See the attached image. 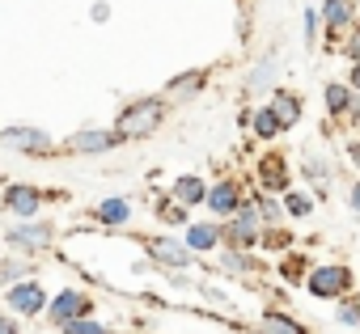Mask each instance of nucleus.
Instances as JSON below:
<instances>
[{
  "label": "nucleus",
  "mask_w": 360,
  "mask_h": 334,
  "mask_svg": "<svg viewBox=\"0 0 360 334\" xmlns=\"http://www.w3.org/2000/svg\"><path fill=\"white\" fill-rule=\"evenodd\" d=\"M169 98L165 93H144V98H131V102H123L119 106V114H115V131L127 140V144H140V140H153L161 127H165V119H169Z\"/></svg>",
  "instance_id": "1"
},
{
  "label": "nucleus",
  "mask_w": 360,
  "mask_h": 334,
  "mask_svg": "<svg viewBox=\"0 0 360 334\" xmlns=\"http://www.w3.org/2000/svg\"><path fill=\"white\" fill-rule=\"evenodd\" d=\"M140 250L157 267V275L161 271H212V267H204V258L195 250H187L183 237H169V233H144L140 237Z\"/></svg>",
  "instance_id": "2"
},
{
  "label": "nucleus",
  "mask_w": 360,
  "mask_h": 334,
  "mask_svg": "<svg viewBox=\"0 0 360 334\" xmlns=\"http://www.w3.org/2000/svg\"><path fill=\"white\" fill-rule=\"evenodd\" d=\"M56 225L51 220H13L9 229H5V246L18 254V258H47V254H56Z\"/></svg>",
  "instance_id": "3"
},
{
  "label": "nucleus",
  "mask_w": 360,
  "mask_h": 334,
  "mask_svg": "<svg viewBox=\"0 0 360 334\" xmlns=\"http://www.w3.org/2000/svg\"><path fill=\"white\" fill-rule=\"evenodd\" d=\"M0 148L22 152V156H39V161L64 152V144H56V135L34 127V123H5V127H0Z\"/></svg>",
  "instance_id": "4"
},
{
  "label": "nucleus",
  "mask_w": 360,
  "mask_h": 334,
  "mask_svg": "<svg viewBox=\"0 0 360 334\" xmlns=\"http://www.w3.org/2000/svg\"><path fill=\"white\" fill-rule=\"evenodd\" d=\"M305 292L314 300H343L356 292V267L347 262H314V271L305 275Z\"/></svg>",
  "instance_id": "5"
},
{
  "label": "nucleus",
  "mask_w": 360,
  "mask_h": 334,
  "mask_svg": "<svg viewBox=\"0 0 360 334\" xmlns=\"http://www.w3.org/2000/svg\"><path fill=\"white\" fill-rule=\"evenodd\" d=\"M259 237H263V220H259V208H255V195H250L242 203V212L221 220V246H229V250H259Z\"/></svg>",
  "instance_id": "6"
},
{
  "label": "nucleus",
  "mask_w": 360,
  "mask_h": 334,
  "mask_svg": "<svg viewBox=\"0 0 360 334\" xmlns=\"http://www.w3.org/2000/svg\"><path fill=\"white\" fill-rule=\"evenodd\" d=\"M250 178H255V191L284 195V191L292 187V165H288V156H284L280 148L267 144V152H259L255 165H250Z\"/></svg>",
  "instance_id": "7"
},
{
  "label": "nucleus",
  "mask_w": 360,
  "mask_h": 334,
  "mask_svg": "<svg viewBox=\"0 0 360 334\" xmlns=\"http://www.w3.org/2000/svg\"><path fill=\"white\" fill-rule=\"evenodd\" d=\"M77 317H98V300H94V292H85V288H60L56 296H51V305H47V321H51V330H64L68 321H77Z\"/></svg>",
  "instance_id": "8"
},
{
  "label": "nucleus",
  "mask_w": 360,
  "mask_h": 334,
  "mask_svg": "<svg viewBox=\"0 0 360 334\" xmlns=\"http://www.w3.org/2000/svg\"><path fill=\"white\" fill-rule=\"evenodd\" d=\"M51 195L34 182H9L5 195H0V212H5L9 220H39L43 216V203Z\"/></svg>",
  "instance_id": "9"
},
{
  "label": "nucleus",
  "mask_w": 360,
  "mask_h": 334,
  "mask_svg": "<svg viewBox=\"0 0 360 334\" xmlns=\"http://www.w3.org/2000/svg\"><path fill=\"white\" fill-rule=\"evenodd\" d=\"M47 305H51V296H47L43 279H22V283L5 288V309H9V313H18L22 321L47 317Z\"/></svg>",
  "instance_id": "10"
},
{
  "label": "nucleus",
  "mask_w": 360,
  "mask_h": 334,
  "mask_svg": "<svg viewBox=\"0 0 360 334\" xmlns=\"http://www.w3.org/2000/svg\"><path fill=\"white\" fill-rule=\"evenodd\" d=\"M246 199H250L246 182L233 178V174H225V178H217V182L208 187V203H204V212H208L212 220H229L233 212H242Z\"/></svg>",
  "instance_id": "11"
},
{
  "label": "nucleus",
  "mask_w": 360,
  "mask_h": 334,
  "mask_svg": "<svg viewBox=\"0 0 360 334\" xmlns=\"http://www.w3.org/2000/svg\"><path fill=\"white\" fill-rule=\"evenodd\" d=\"M212 271H217V275H233V279L255 283V279H263L271 267L263 262V254H259V250H229V246H221V250H217Z\"/></svg>",
  "instance_id": "12"
},
{
  "label": "nucleus",
  "mask_w": 360,
  "mask_h": 334,
  "mask_svg": "<svg viewBox=\"0 0 360 334\" xmlns=\"http://www.w3.org/2000/svg\"><path fill=\"white\" fill-rule=\"evenodd\" d=\"M127 140L115 131V127H81L77 135H68L64 140V152H72V156H106V152H115V148H123Z\"/></svg>",
  "instance_id": "13"
},
{
  "label": "nucleus",
  "mask_w": 360,
  "mask_h": 334,
  "mask_svg": "<svg viewBox=\"0 0 360 334\" xmlns=\"http://www.w3.org/2000/svg\"><path fill=\"white\" fill-rule=\"evenodd\" d=\"M352 102H356V89L343 81V76H335V81H322V114H326V127H347V110H352Z\"/></svg>",
  "instance_id": "14"
},
{
  "label": "nucleus",
  "mask_w": 360,
  "mask_h": 334,
  "mask_svg": "<svg viewBox=\"0 0 360 334\" xmlns=\"http://www.w3.org/2000/svg\"><path fill=\"white\" fill-rule=\"evenodd\" d=\"M318 18H322V26H326V43H330V51H339L343 34L356 26V0H322Z\"/></svg>",
  "instance_id": "15"
},
{
  "label": "nucleus",
  "mask_w": 360,
  "mask_h": 334,
  "mask_svg": "<svg viewBox=\"0 0 360 334\" xmlns=\"http://www.w3.org/2000/svg\"><path fill=\"white\" fill-rule=\"evenodd\" d=\"M131 216H136V203H131L127 195H106V199H98V203L89 208V220L102 225V229H127Z\"/></svg>",
  "instance_id": "16"
},
{
  "label": "nucleus",
  "mask_w": 360,
  "mask_h": 334,
  "mask_svg": "<svg viewBox=\"0 0 360 334\" xmlns=\"http://www.w3.org/2000/svg\"><path fill=\"white\" fill-rule=\"evenodd\" d=\"M271 271H276V279L292 292V288H305V275L314 271V258L305 254V246H297V250H288V254H280L276 262H271Z\"/></svg>",
  "instance_id": "17"
},
{
  "label": "nucleus",
  "mask_w": 360,
  "mask_h": 334,
  "mask_svg": "<svg viewBox=\"0 0 360 334\" xmlns=\"http://www.w3.org/2000/svg\"><path fill=\"white\" fill-rule=\"evenodd\" d=\"M178 237H183L187 250H195L200 258H212V254L221 250V220H212V216H208V220H191Z\"/></svg>",
  "instance_id": "18"
},
{
  "label": "nucleus",
  "mask_w": 360,
  "mask_h": 334,
  "mask_svg": "<svg viewBox=\"0 0 360 334\" xmlns=\"http://www.w3.org/2000/svg\"><path fill=\"white\" fill-rule=\"evenodd\" d=\"M255 334H314L297 313L280 309V305H267L259 317H255Z\"/></svg>",
  "instance_id": "19"
},
{
  "label": "nucleus",
  "mask_w": 360,
  "mask_h": 334,
  "mask_svg": "<svg viewBox=\"0 0 360 334\" xmlns=\"http://www.w3.org/2000/svg\"><path fill=\"white\" fill-rule=\"evenodd\" d=\"M208 81H212V72H208V68H191V72H178V76H169L161 93H165L169 102H195V98L208 89Z\"/></svg>",
  "instance_id": "20"
},
{
  "label": "nucleus",
  "mask_w": 360,
  "mask_h": 334,
  "mask_svg": "<svg viewBox=\"0 0 360 334\" xmlns=\"http://www.w3.org/2000/svg\"><path fill=\"white\" fill-rule=\"evenodd\" d=\"M297 170H301V178L309 182V191H314L318 199H326V195H330V178H335V165H330L326 156L318 161V152H314V148H305V156L297 161Z\"/></svg>",
  "instance_id": "21"
},
{
  "label": "nucleus",
  "mask_w": 360,
  "mask_h": 334,
  "mask_svg": "<svg viewBox=\"0 0 360 334\" xmlns=\"http://www.w3.org/2000/svg\"><path fill=\"white\" fill-rule=\"evenodd\" d=\"M208 187H212V182H208L204 174H178V178L169 182V199L195 212V208H204V203H208Z\"/></svg>",
  "instance_id": "22"
},
{
  "label": "nucleus",
  "mask_w": 360,
  "mask_h": 334,
  "mask_svg": "<svg viewBox=\"0 0 360 334\" xmlns=\"http://www.w3.org/2000/svg\"><path fill=\"white\" fill-rule=\"evenodd\" d=\"M276 76H280V64H276V55L267 51V55H259L255 64H250V72H246V93H255V98H271L280 85H276Z\"/></svg>",
  "instance_id": "23"
},
{
  "label": "nucleus",
  "mask_w": 360,
  "mask_h": 334,
  "mask_svg": "<svg viewBox=\"0 0 360 334\" xmlns=\"http://www.w3.org/2000/svg\"><path fill=\"white\" fill-rule=\"evenodd\" d=\"M267 106L276 110V119L284 123V131H292V127L305 119V98H301L297 89H284V85H280V89L267 98Z\"/></svg>",
  "instance_id": "24"
},
{
  "label": "nucleus",
  "mask_w": 360,
  "mask_h": 334,
  "mask_svg": "<svg viewBox=\"0 0 360 334\" xmlns=\"http://www.w3.org/2000/svg\"><path fill=\"white\" fill-rule=\"evenodd\" d=\"M148 212H153V220H157L161 229H178V233H183V229L191 225V208L174 203V199H169V191H165V195H153Z\"/></svg>",
  "instance_id": "25"
},
{
  "label": "nucleus",
  "mask_w": 360,
  "mask_h": 334,
  "mask_svg": "<svg viewBox=\"0 0 360 334\" xmlns=\"http://www.w3.org/2000/svg\"><path fill=\"white\" fill-rule=\"evenodd\" d=\"M280 135H288L284 131V123L276 119V110L263 102V106H255V119H250V140L255 144H276Z\"/></svg>",
  "instance_id": "26"
},
{
  "label": "nucleus",
  "mask_w": 360,
  "mask_h": 334,
  "mask_svg": "<svg viewBox=\"0 0 360 334\" xmlns=\"http://www.w3.org/2000/svg\"><path fill=\"white\" fill-rule=\"evenodd\" d=\"M280 203H284L288 220H309V216L318 212V195H314V191H305V187H288V191L280 195Z\"/></svg>",
  "instance_id": "27"
},
{
  "label": "nucleus",
  "mask_w": 360,
  "mask_h": 334,
  "mask_svg": "<svg viewBox=\"0 0 360 334\" xmlns=\"http://www.w3.org/2000/svg\"><path fill=\"white\" fill-rule=\"evenodd\" d=\"M301 241H297V233L288 229V225H276V229H263V237H259V254H271V258H280V254H288V250H297Z\"/></svg>",
  "instance_id": "28"
},
{
  "label": "nucleus",
  "mask_w": 360,
  "mask_h": 334,
  "mask_svg": "<svg viewBox=\"0 0 360 334\" xmlns=\"http://www.w3.org/2000/svg\"><path fill=\"white\" fill-rule=\"evenodd\" d=\"M250 195H255V208H259V220H263V229L288 225V212H284L280 195H267V191H250Z\"/></svg>",
  "instance_id": "29"
},
{
  "label": "nucleus",
  "mask_w": 360,
  "mask_h": 334,
  "mask_svg": "<svg viewBox=\"0 0 360 334\" xmlns=\"http://www.w3.org/2000/svg\"><path fill=\"white\" fill-rule=\"evenodd\" d=\"M22 279H39V267H34V258H5V271H0V292L5 288H13V283H22Z\"/></svg>",
  "instance_id": "30"
},
{
  "label": "nucleus",
  "mask_w": 360,
  "mask_h": 334,
  "mask_svg": "<svg viewBox=\"0 0 360 334\" xmlns=\"http://www.w3.org/2000/svg\"><path fill=\"white\" fill-rule=\"evenodd\" d=\"M335 321H339L343 330H360V292L335 300Z\"/></svg>",
  "instance_id": "31"
},
{
  "label": "nucleus",
  "mask_w": 360,
  "mask_h": 334,
  "mask_svg": "<svg viewBox=\"0 0 360 334\" xmlns=\"http://www.w3.org/2000/svg\"><path fill=\"white\" fill-rule=\"evenodd\" d=\"M318 22H322V18H318V9H314V5H305V9H301V43H305L309 51L318 47Z\"/></svg>",
  "instance_id": "32"
},
{
  "label": "nucleus",
  "mask_w": 360,
  "mask_h": 334,
  "mask_svg": "<svg viewBox=\"0 0 360 334\" xmlns=\"http://www.w3.org/2000/svg\"><path fill=\"white\" fill-rule=\"evenodd\" d=\"M60 334H115L106 321H98V317H77V321H68Z\"/></svg>",
  "instance_id": "33"
},
{
  "label": "nucleus",
  "mask_w": 360,
  "mask_h": 334,
  "mask_svg": "<svg viewBox=\"0 0 360 334\" xmlns=\"http://www.w3.org/2000/svg\"><path fill=\"white\" fill-rule=\"evenodd\" d=\"M339 55H343L347 64H356V60H360V22H356V26L343 34V43H339Z\"/></svg>",
  "instance_id": "34"
},
{
  "label": "nucleus",
  "mask_w": 360,
  "mask_h": 334,
  "mask_svg": "<svg viewBox=\"0 0 360 334\" xmlns=\"http://www.w3.org/2000/svg\"><path fill=\"white\" fill-rule=\"evenodd\" d=\"M343 161H347V170H352V178L360 174V135H347L343 140Z\"/></svg>",
  "instance_id": "35"
},
{
  "label": "nucleus",
  "mask_w": 360,
  "mask_h": 334,
  "mask_svg": "<svg viewBox=\"0 0 360 334\" xmlns=\"http://www.w3.org/2000/svg\"><path fill=\"white\" fill-rule=\"evenodd\" d=\"M0 334H26V330H22V317L5 309V313H0Z\"/></svg>",
  "instance_id": "36"
},
{
  "label": "nucleus",
  "mask_w": 360,
  "mask_h": 334,
  "mask_svg": "<svg viewBox=\"0 0 360 334\" xmlns=\"http://www.w3.org/2000/svg\"><path fill=\"white\" fill-rule=\"evenodd\" d=\"M347 208H352V216L360 220V174L347 182Z\"/></svg>",
  "instance_id": "37"
},
{
  "label": "nucleus",
  "mask_w": 360,
  "mask_h": 334,
  "mask_svg": "<svg viewBox=\"0 0 360 334\" xmlns=\"http://www.w3.org/2000/svg\"><path fill=\"white\" fill-rule=\"evenodd\" d=\"M89 22H94V26H106V22H110V5H106V0H98V5L89 9Z\"/></svg>",
  "instance_id": "38"
},
{
  "label": "nucleus",
  "mask_w": 360,
  "mask_h": 334,
  "mask_svg": "<svg viewBox=\"0 0 360 334\" xmlns=\"http://www.w3.org/2000/svg\"><path fill=\"white\" fill-rule=\"evenodd\" d=\"M343 81H347V85L360 93V60H356V64H347V76H343Z\"/></svg>",
  "instance_id": "39"
},
{
  "label": "nucleus",
  "mask_w": 360,
  "mask_h": 334,
  "mask_svg": "<svg viewBox=\"0 0 360 334\" xmlns=\"http://www.w3.org/2000/svg\"><path fill=\"white\" fill-rule=\"evenodd\" d=\"M0 271H5V254H0Z\"/></svg>",
  "instance_id": "40"
},
{
  "label": "nucleus",
  "mask_w": 360,
  "mask_h": 334,
  "mask_svg": "<svg viewBox=\"0 0 360 334\" xmlns=\"http://www.w3.org/2000/svg\"><path fill=\"white\" fill-rule=\"evenodd\" d=\"M0 305H5V292H0Z\"/></svg>",
  "instance_id": "41"
}]
</instances>
